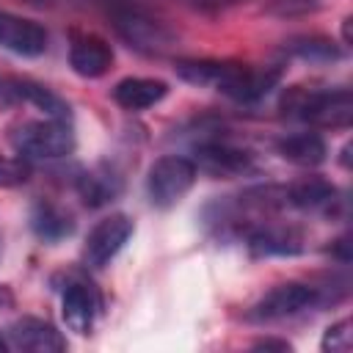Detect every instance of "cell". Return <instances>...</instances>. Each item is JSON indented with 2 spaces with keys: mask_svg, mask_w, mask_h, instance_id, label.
Wrapping results in <instances>:
<instances>
[{
  "mask_svg": "<svg viewBox=\"0 0 353 353\" xmlns=\"http://www.w3.org/2000/svg\"><path fill=\"white\" fill-rule=\"evenodd\" d=\"M174 72L199 88H215L223 97L251 105L270 94L279 80V66H248V63H223V61H176Z\"/></svg>",
  "mask_w": 353,
  "mask_h": 353,
  "instance_id": "1",
  "label": "cell"
},
{
  "mask_svg": "<svg viewBox=\"0 0 353 353\" xmlns=\"http://www.w3.org/2000/svg\"><path fill=\"white\" fill-rule=\"evenodd\" d=\"M281 108L287 116L325 130H345L353 121V94L347 88H334V91L290 88L281 99Z\"/></svg>",
  "mask_w": 353,
  "mask_h": 353,
  "instance_id": "2",
  "label": "cell"
},
{
  "mask_svg": "<svg viewBox=\"0 0 353 353\" xmlns=\"http://www.w3.org/2000/svg\"><path fill=\"white\" fill-rule=\"evenodd\" d=\"M325 301L323 290L314 284H303V281H284L276 284L273 290H268L245 314V320L251 323H279V320H290L298 317L309 309H317Z\"/></svg>",
  "mask_w": 353,
  "mask_h": 353,
  "instance_id": "3",
  "label": "cell"
},
{
  "mask_svg": "<svg viewBox=\"0 0 353 353\" xmlns=\"http://www.w3.org/2000/svg\"><path fill=\"white\" fill-rule=\"evenodd\" d=\"M11 143L19 154L33 160H61L74 152V132L66 121L58 119H39L22 121L11 132Z\"/></svg>",
  "mask_w": 353,
  "mask_h": 353,
  "instance_id": "4",
  "label": "cell"
},
{
  "mask_svg": "<svg viewBox=\"0 0 353 353\" xmlns=\"http://www.w3.org/2000/svg\"><path fill=\"white\" fill-rule=\"evenodd\" d=\"M196 176H199V168L190 157H182V154L157 157L146 174L149 201L154 207H163V210L179 204L190 193V188L196 185Z\"/></svg>",
  "mask_w": 353,
  "mask_h": 353,
  "instance_id": "5",
  "label": "cell"
},
{
  "mask_svg": "<svg viewBox=\"0 0 353 353\" xmlns=\"http://www.w3.org/2000/svg\"><path fill=\"white\" fill-rule=\"evenodd\" d=\"M113 28L127 47H132L135 52L149 55V58H163L176 47V33L165 22L152 19V17L132 11V8L116 11Z\"/></svg>",
  "mask_w": 353,
  "mask_h": 353,
  "instance_id": "6",
  "label": "cell"
},
{
  "mask_svg": "<svg viewBox=\"0 0 353 353\" xmlns=\"http://www.w3.org/2000/svg\"><path fill=\"white\" fill-rule=\"evenodd\" d=\"M135 232V223L132 218H127L124 212H113L108 218H102L85 237V245H83V262L85 268H105L110 265V259L127 245V240L132 237Z\"/></svg>",
  "mask_w": 353,
  "mask_h": 353,
  "instance_id": "7",
  "label": "cell"
},
{
  "mask_svg": "<svg viewBox=\"0 0 353 353\" xmlns=\"http://www.w3.org/2000/svg\"><path fill=\"white\" fill-rule=\"evenodd\" d=\"M245 245L254 256H295L303 251V237L292 226L259 221L245 229Z\"/></svg>",
  "mask_w": 353,
  "mask_h": 353,
  "instance_id": "8",
  "label": "cell"
},
{
  "mask_svg": "<svg viewBox=\"0 0 353 353\" xmlns=\"http://www.w3.org/2000/svg\"><path fill=\"white\" fill-rule=\"evenodd\" d=\"M47 41L50 36L39 22L0 11V47L3 50L22 55V58H36L47 52Z\"/></svg>",
  "mask_w": 353,
  "mask_h": 353,
  "instance_id": "9",
  "label": "cell"
},
{
  "mask_svg": "<svg viewBox=\"0 0 353 353\" xmlns=\"http://www.w3.org/2000/svg\"><path fill=\"white\" fill-rule=\"evenodd\" d=\"M196 168L212 179H234L254 171V157L245 149H234L229 143H204L196 149Z\"/></svg>",
  "mask_w": 353,
  "mask_h": 353,
  "instance_id": "10",
  "label": "cell"
},
{
  "mask_svg": "<svg viewBox=\"0 0 353 353\" xmlns=\"http://www.w3.org/2000/svg\"><path fill=\"white\" fill-rule=\"evenodd\" d=\"M69 66L80 77H102L113 66V47L97 33H74L69 44Z\"/></svg>",
  "mask_w": 353,
  "mask_h": 353,
  "instance_id": "11",
  "label": "cell"
},
{
  "mask_svg": "<svg viewBox=\"0 0 353 353\" xmlns=\"http://www.w3.org/2000/svg\"><path fill=\"white\" fill-rule=\"evenodd\" d=\"M97 312H99V295H97V290L91 284H85V281L66 284L63 298H61V317H63L69 331L91 334Z\"/></svg>",
  "mask_w": 353,
  "mask_h": 353,
  "instance_id": "12",
  "label": "cell"
},
{
  "mask_svg": "<svg viewBox=\"0 0 353 353\" xmlns=\"http://www.w3.org/2000/svg\"><path fill=\"white\" fill-rule=\"evenodd\" d=\"M8 339L14 347L19 350H30V353H61L66 350V339L61 336V331L55 325H50L47 320L39 317H22L8 328Z\"/></svg>",
  "mask_w": 353,
  "mask_h": 353,
  "instance_id": "13",
  "label": "cell"
},
{
  "mask_svg": "<svg viewBox=\"0 0 353 353\" xmlns=\"http://www.w3.org/2000/svg\"><path fill=\"white\" fill-rule=\"evenodd\" d=\"M165 94H168V85L154 77H124L113 85V99L124 110L154 108Z\"/></svg>",
  "mask_w": 353,
  "mask_h": 353,
  "instance_id": "14",
  "label": "cell"
},
{
  "mask_svg": "<svg viewBox=\"0 0 353 353\" xmlns=\"http://www.w3.org/2000/svg\"><path fill=\"white\" fill-rule=\"evenodd\" d=\"M8 85V99L11 102H28L36 110H41L47 119H58V121H69V105L52 94L47 85L33 83V80H6Z\"/></svg>",
  "mask_w": 353,
  "mask_h": 353,
  "instance_id": "15",
  "label": "cell"
},
{
  "mask_svg": "<svg viewBox=\"0 0 353 353\" xmlns=\"http://www.w3.org/2000/svg\"><path fill=\"white\" fill-rule=\"evenodd\" d=\"M339 201V190L323 176H306L287 188V204L309 212H331Z\"/></svg>",
  "mask_w": 353,
  "mask_h": 353,
  "instance_id": "16",
  "label": "cell"
},
{
  "mask_svg": "<svg viewBox=\"0 0 353 353\" xmlns=\"http://www.w3.org/2000/svg\"><path fill=\"white\" fill-rule=\"evenodd\" d=\"M276 152L292 165L314 168L325 160L328 146H325L323 135H317V132H292V135H284L276 143Z\"/></svg>",
  "mask_w": 353,
  "mask_h": 353,
  "instance_id": "17",
  "label": "cell"
},
{
  "mask_svg": "<svg viewBox=\"0 0 353 353\" xmlns=\"http://www.w3.org/2000/svg\"><path fill=\"white\" fill-rule=\"evenodd\" d=\"M77 193L88 207H102L121 193V176L108 165L88 168L77 176Z\"/></svg>",
  "mask_w": 353,
  "mask_h": 353,
  "instance_id": "18",
  "label": "cell"
},
{
  "mask_svg": "<svg viewBox=\"0 0 353 353\" xmlns=\"http://www.w3.org/2000/svg\"><path fill=\"white\" fill-rule=\"evenodd\" d=\"M30 226H33V232H36L41 240H47V243H58V240H63V237H69V234L74 232L72 215H69L66 210H61L58 204H52V201H39V204L33 207V212H30Z\"/></svg>",
  "mask_w": 353,
  "mask_h": 353,
  "instance_id": "19",
  "label": "cell"
},
{
  "mask_svg": "<svg viewBox=\"0 0 353 353\" xmlns=\"http://www.w3.org/2000/svg\"><path fill=\"white\" fill-rule=\"evenodd\" d=\"M284 50L301 61H309V63H331V61L342 58L339 44L325 39V36H295L284 44Z\"/></svg>",
  "mask_w": 353,
  "mask_h": 353,
  "instance_id": "20",
  "label": "cell"
},
{
  "mask_svg": "<svg viewBox=\"0 0 353 353\" xmlns=\"http://www.w3.org/2000/svg\"><path fill=\"white\" fill-rule=\"evenodd\" d=\"M350 328L353 325H350L347 317L336 320L334 325H328L323 339H320V350L323 353H345V350H350V345H353V331Z\"/></svg>",
  "mask_w": 353,
  "mask_h": 353,
  "instance_id": "21",
  "label": "cell"
},
{
  "mask_svg": "<svg viewBox=\"0 0 353 353\" xmlns=\"http://www.w3.org/2000/svg\"><path fill=\"white\" fill-rule=\"evenodd\" d=\"M325 0H265V11L273 14V17H281V19H290V17H306V14H314Z\"/></svg>",
  "mask_w": 353,
  "mask_h": 353,
  "instance_id": "22",
  "label": "cell"
},
{
  "mask_svg": "<svg viewBox=\"0 0 353 353\" xmlns=\"http://www.w3.org/2000/svg\"><path fill=\"white\" fill-rule=\"evenodd\" d=\"M28 179V165L17 157L0 154V188H17Z\"/></svg>",
  "mask_w": 353,
  "mask_h": 353,
  "instance_id": "23",
  "label": "cell"
},
{
  "mask_svg": "<svg viewBox=\"0 0 353 353\" xmlns=\"http://www.w3.org/2000/svg\"><path fill=\"white\" fill-rule=\"evenodd\" d=\"M182 3L196 8V11H204V14H218V11H226V8L240 6L245 0H182Z\"/></svg>",
  "mask_w": 353,
  "mask_h": 353,
  "instance_id": "24",
  "label": "cell"
},
{
  "mask_svg": "<svg viewBox=\"0 0 353 353\" xmlns=\"http://www.w3.org/2000/svg\"><path fill=\"white\" fill-rule=\"evenodd\" d=\"M254 350H290V342H284V339H273V336H265V339L254 342Z\"/></svg>",
  "mask_w": 353,
  "mask_h": 353,
  "instance_id": "25",
  "label": "cell"
},
{
  "mask_svg": "<svg viewBox=\"0 0 353 353\" xmlns=\"http://www.w3.org/2000/svg\"><path fill=\"white\" fill-rule=\"evenodd\" d=\"M350 22H353V19L347 17V19H345V25H342V36H345V44H350Z\"/></svg>",
  "mask_w": 353,
  "mask_h": 353,
  "instance_id": "26",
  "label": "cell"
},
{
  "mask_svg": "<svg viewBox=\"0 0 353 353\" xmlns=\"http://www.w3.org/2000/svg\"><path fill=\"white\" fill-rule=\"evenodd\" d=\"M6 350H8V339L0 334V353H6Z\"/></svg>",
  "mask_w": 353,
  "mask_h": 353,
  "instance_id": "27",
  "label": "cell"
},
{
  "mask_svg": "<svg viewBox=\"0 0 353 353\" xmlns=\"http://www.w3.org/2000/svg\"><path fill=\"white\" fill-rule=\"evenodd\" d=\"M28 3H33V6H50L52 0H28Z\"/></svg>",
  "mask_w": 353,
  "mask_h": 353,
  "instance_id": "28",
  "label": "cell"
}]
</instances>
